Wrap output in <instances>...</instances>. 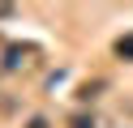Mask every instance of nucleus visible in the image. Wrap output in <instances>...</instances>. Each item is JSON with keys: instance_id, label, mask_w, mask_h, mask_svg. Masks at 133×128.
<instances>
[{"instance_id": "1", "label": "nucleus", "mask_w": 133, "mask_h": 128, "mask_svg": "<svg viewBox=\"0 0 133 128\" xmlns=\"http://www.w3.org/2000/svg\"><path fill=\"white\" fill-rule=\"evenodd\" d=\"M35 56H39V47H35V43H22V47H9V51H4V68H9V73H17V68L35 64Z\"/></svg>"}, {"instance_id": "2", "label": "nucleus", "mask_w": 133, "mask_h": 128, "mask_svg": "<svg viewBox=\"0 0 133 128\" xmlns=\"http://www.w3.org/2000/svg\"><path fill=\"white\" fill-rule=\"evenodd\" d=\"M112 51H116L120 60H133V34H120V39L112 43Z\"/></svg>"}, {"instance_id": "3", "label": "nucleus", "mask_w": 133, "mask_h": 128, "mask_svg": "<svg viewBox=\"0 0 133 128\" xmlns=\"http://www.w3.org/2000/svg\"><path fill=\"white\" fill-rule=\"evenodd\" d=\"M99 90H103V81H86V85H77V98H82V102H90Z\"/></svg>"}, {"instance_id": "4", "label": "nucleus", "mask_w": 133, "mask_h": 128, "mask_svg": "<svg viewBox=\"0 0 133 128\" xmlns=\"http://www.w3.org/2000/svg\"><path fill=\"white\" fill-rule=\"evenodd\" d=\"M69 128H99V124H95V115H73Z\"/></svg>"}, {"instance_id": "5", "label": "nucleus", "mask_w": 133, "mask_h": 128, "mask_svg": "<svg viewBox=\"0 0 133 128\" xmlns=\"http://www.w3.org/2000/svg\"><path fill=\"white\" fill-rule=\"evenodd\" d=\"M26 128H52V124H47V119H43V115H35V119H30V124H26Z\"/></svg>"}, {"instance_id": "6", "label": "nucleus", "mask_w": 133, "mask_h": 128, "mask_svg": "<svg viewBox=\"0 0 133 128\" xmlns=\"http://www.w3.org/2000/svg\"><path fill=\"white\" fill-rule=\"evenodd\" d=\"M0 17H13V4H0Z\"/></svg>"}]
</instances>
